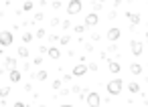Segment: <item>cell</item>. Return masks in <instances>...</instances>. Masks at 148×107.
Returning <instances> with one entry per match:
<instances>
[{
    "label": "cell",
    "mask_w": 148,
    "mask_h": 107,
    "mask_svg": "<svg viewBox=\"0 0 148 107\" xmlns=\"http://www.w3.org/2000/svg\"><path fill=\"white\" fill-rule=\"evenodd\" d=\"M0 75H2V69H0ZM0 79H2V77H0Z\"/></svg>",
    "instance_id": "obj_33"
},
{
    "label": "cell",
    "mask_w": 148,
    "mask_h": 107,
    "mask_svg": "<svg viewBox=\"0 0 148 107\" xmlns=\"http://www.w3.org/2000/svg\"><path fill=\"white\" fill-rule=\"evenodd\" d=\"M35 20H37V22L43 20V12H37V14H35Z\"/></svg>",
    "instance_id": "obj_28"
},
{
    "label": "cell",
    "mask_w": 148,
    "mask_h": 107,
    "mask_svg": "<svg viewBox=\"0 0 148 107\" xmlns=\"http://www.w3.org/2000/svg\"><path fill=\"white\" fill-rule=\"evenodd\" d=\"M49 43H59V37L57 35H49Z\"/></svg>",
    "instance_id": "obj_24"
},
{
    "label": "cell",
    "mask_w": 148,
    "mask_h": 107,
    "mask_svg": "<svg viewBox=\"0 0 148 107\" xmlns=\"http://www.w3.org/2000/svg\"><path fill=\"white\" fill-rule=\"evenodd\" d=\"M97 22H99V16H97L95 12H89V14L85 16V20H83V24H85L87 28H93V26H97Z\"/></svg>",
    "instance_id": "obj_4"
},
{
    "label": "cell",
    "mask_w": 148,
    "mask_h": 107,
    "mask_svg": "<svg viewBox=\"0 0 148 107\" xmlns=\"http://www.w3.org/2000/svg\"><path fill=\"white\" fill-rule=\"evenodd\" d=\"M130 71H132V75L136 77V75H140V73H142V65H138V63H132V65H130Z\"/></svg>",
    "instance_id": "obj_14"
},
{
    "label": "cell",
    "mask_w": 148,
    "mask_h": 107,
    "mask_svg": "<svg viewBox=\"0 0 148 107\" xmlns=\"http://www.w3.org/2000/svg\"><path fill=\"white\" fill-rule=\"evenodd\" d=\"M61 24H63V28H65V30H69V28H71V24H69V20H63Z\"/></svg>",
    "instance_id": "obj_26"
},
{
    "label": "cell",
    "mask_w": 148,
    "mask_h": 107,
    "mask_svg": "<svg viewBox=\"0 0 148 107\" xmlns=\"http://www.w3.org/2000/svg\"><path fill=\"white\" fill-rule=\"evenodd\" d=\"M126 16L130 18V22H132L134 26H138V24H140V14H138V12H136V14H134V12H126Z\"/></svg>",
    "instance_id": "obj_12"
},
{
    "label": "cell",
    "mask_w": 148,
    "mask_h": 107,
    "mask_svg": "<svg viewBox=\"0 0 148 107\" xmlns=\"http://www.w3.org/2000/svg\"><path fill=\"white\" fill-rule=\"evenodd\" d=\"M99 2H101V4H103V2H106V0H99Z\"/></svg>",
    "instance_id": "obj_34"
},
{
    "label": "cell",
    "mask_w": 148,
    "mask_h": 107,
    "mask_svg": "<svg viewBox=\"0 0 148 107\" xmlns=\"http://www.w3.org/2000/svg\"><path fill=\"white\" fill-rule=\"evenodd\" d=\"M83 30H85V24H83V26H81V24H79V26H75V33H83Z\"/></svg>",
    "instance_id": "obj_29"
},
{
    "label": "cell",
    "mask_w": 148,
    "mask_h": 107,
    "mask_svg": "<svg viewBox=\"0 0 148 107\" xmlns=\"http://www.w3.org/2000/svg\"><path fill=\"white\" fill-rule=\"evenodd\" d=\"M33 77H35V79H39V81H45L49 75H47V71H39V73H35Z\"/></svg>",
    "instance_id": "obj_17"
},
{
    "label": "cell",
    "mask_w": 148,
    "mask_h": 107,
    "mask_svg": "<svg viewBox=\"0 0 148 107\" xmlns=\"http://www.w3.org/2000/svg\"><path fill=\"white\" fill-rule=\"evenodd\" d=\"M33 63H35V65H37V67H39V65H41V63H43V59H41V57H35V61H33Z\"/></svg>",
    "instance_id": "obj_30"
},
{
    "label": "cell",
    "mask_w": 148,
    "mask_h": 107,
    "mask_svg": "<svg viewBox=\"0 0 148 107\" xmlns=\"http://www.w3.org/2000/svg\"><path fill=\"white\" fill-rule=\"evenodd\" d=\"M10 95V87H2V89H0V97H2V99H6Z\"/></svg>",
    "instance_id": "obj_18"
},
{
    "label": "cell",
    "mask_w": 148,
    "mask_h": 107,
    "mask_svg": "<svg viewBox=\"0 0 148 107\" xmlns=\"http://www.w3.org/2000/svg\"><path fill=\"white\" fill-rule=\"evenodd\" d=\"M12 43H14V37H12L10 30H2V33H0V47H10Z\"/></svg>",
    "instance_id": "obj_2"
},
{
    "label": "cell",
    "mask_w": 148,
    "mask_h": 107,
    "mask_svg": "<svg viewBox=\"0 0 148 107\" xmlns=\"http://www.w3.org/2000/svg\"><path fill=\"white\" fill-rule=\"evenodd\" d=\"M31 41H33V35H31V33H25V35H23V43H25V45H29Z\"/></svg>",
    "instance_id": "obj_20"
},
{
    "label": "cell",
    "mask_w": 148,
    "mask_h": 107,
    "mask_svg": "<svg viewBox=\"0 0 148 107\" xmlns=\"http://www.w3.org/2000/svg\"><path fill=\"white\" fill-rule=\"evenodd\" d=\"M18 57H21V59H27V57H29V49H27V47H18Z\"/></svg>",
    "instance_id": "obj_16"
},
{
    "label": "cell",
    "mask_w": 148,
    "mask_h": 107,
    "mask_svg": "<svg viewBox=\"0 0 148 107\" xmlns=\"http://www.w3.org/2000/svg\"><path fill=\"white\" fill-rule=\"evenodd\" d=\"M4 65H6L8 71H10V69H16V59H14V57H6V63H4Z\"/></svg>",
    "instance_id": "obj_13"
},
{
    "label": "cell",
    "mask_w": 148,
    "mask_h": 107,
    "mask_svg": "<svg viewBox=\"0 0 148 107\" xmlns=\"http://www.w3.org/2000/svg\"><path fill=\"white\" fill-rule=\"evenodd\" d=\"M59 43H61V45H69V43H71V37H69V35H65V37H61V39H59Z\"/></svg>",
    "instance_id": "obj_21"
},
{
    "label": "cell",
    "mask_w": 148,
    "mask_h": 107,
    "mask_svg": "<svg viewBox=\"0 0 148 107\" xmlns=\"http://www.w3.org/2000/svg\"><path fill=\"white\" fill-rule=\"evenodd\" d=\"M122 87H124L122 79H112V81L106 85V89H108L110 95H120V93H122Z\"/></svg>",
    "instance_id": "obj_1"
},
{
    "label": "cell",
    "mask_w": 148,
    "mask_h": 107,
    "mask_svg": "<svg viewBox=\"0 0 148 107\" xmlns=\"http://www.w3.org/2000/svg\"><path fill=\"white\" fill-rule=\"evenodd\" d=\"M33 6H35V4L31 2V0H27V2L23 4V10H25V12H29V10H33Z\"/></svg>",
    "instance_id": "obj_19"
},
{
    "label": "cell",
    "mask_w": 148,
    "mask_h": 107,
    "mask_svg": "<svg viewBox=\"0 0 148 107\" xmlns=\"http://www.w3.org/2000/svg\"><path fill=\"white\" fill-rule=\"evenodd\" d=\"M87 105H91V107H97V105H101V99H99V95H97V93H89V91H87Z\"/></svg>",
    "instance_id": "obj_6"
},
{
    "label": "cell",
    "mask_w": 148,
    "mask_h": 107,
    "mask_svg": "<svg viewBox=\"0 0 148 107\" xmlns=\"http://www.w3.org/2000/svg\"><path fill=\"white\" fill-rule=\"evenodd\" d=\"M53 8H55V10H59V8H61V2H59V0H55V2H53Z\"/></svg>",
    "instance_id": "obj_27"
},
{
    "label": "cell",
    "mask_w": 148,
    "mask_h": 107,
    "mask_svg": "<svg viewBox=\"0 0 148 107\" xmlns=\"http://www.w3.org/2000/svg\"><path fill=\"white\" fill-rule=\"evenodd\" d=\"M128 91H130V93H140V85L134 81V83H130V85H128Z\"/></svg>",
    "instance_id": "obj_15"
},
{
    "label": "cell",
    "mask_w": 148,
    "mask_h": 107,
    "mask_svg": "<svg viewBox=\"0 0 148 107\" xmlns=\"http://www.w3.org/2000/svg\"><path fill=\"white\" fill-rule=\"evenodd\" d=\"M130 51H132L134 57H140V55L144 53V45H142L140 41H132V43H130Z\"/></svg>",
    "instance_id": "obj_5"
},
{
    "label": "cell",
    "mask_w": 148,
    "mask_h": 107,
    "mask_svg": "<svg viewBox=\"0 0 148 107\" xmlns=\"http://www.w3.org/2000/svg\"><path fill=\"white\" fill-rule=\"evenodd\" d=\"M57 24H61V20H59V18H57V16H55V18H53V20H51V26H57Z\"/></svg>",
    "instance_id": "obj_25"
},
{
    "label": "cell",
    "mask_w": 148,
    "mask_h": 107,
    "mask_svg": "<svg viewBox=\"0 0 148 107\" xmlns=\"http://www.w3.org/2000/svg\"><path fill=\"white\" fill-rule=\"evenodd\" d=\"M0 18H2V12H0Z\"/></svg>",
    "instance_id": "obj_35"
},
{
    "label": "cell",
    "mask_w": 148,
    "mask_h": 107,
    "mask_svg": "<svg viewBox=\"0 0 148 107\" xmlns=\"http://www.w3.org/2000/svg\"><path fill=\"white\" fill-rule=\"evenodd\" d=\"M47 53H49V57H51L53 61H57V59H61V51H59L57 47H49V49H47Z\"/></svg>",
    "instance_id": "obj_10"
},
{
    "label": "cell",
    "mask_w": 148,
    "mask_h": 107,
    "mask_svg": "<svg viewBox=\"0 0 148 107\" xmlns=\"http://www.w3.org/2000/svg\"><path fill=\"white\" fill-rule=\"evenodd\" d=\"M144 37H146V43H148V33H146V35H144Z\"/></svg>",
    "instance_id": "obj_32"
},
{
    "label": "cell",
    "mask_w": 148,
    "mask_h": 107,
    "mask_svg": "<svg viewBox=\"0 0 148 107\" xmlns=\"http://www.w3.org/2000/svg\"><path fill=\"white\" fill-rule=\"evenodd\" d=\"M87 69H91V71H97V65H95V63H89V65H87Z\"/></svg>",
    "instance_id": "obj_31"
},
{
    "label": "cell",
    "mask_w": 148,
    "mask_h": 107,
    "mask_svg": "<svg viewBox=\"0 0 148 107\" xmlns=\"http://www.w3.org/2000/svg\"><path fill=\"white\" fill-rule=\"evenodd\" d=\"M85 73H87V65H83V63H81V65H75L73 71H71L73 77H81V75H85Z\"/></svg>",
    "instance_id": "obj_7"
},
{
    "label": "cell",
    "mask_w": 148,
    "mask_h": 107,
    "mask_svg": "<svg viewBox=\"0 0 148 107\" xmlns=\"http://www.w3.org/2000/svg\"><path fill=\"white\" fill-rule=\"evenodd\" d=\"M45 35H47V33H45V28H39V30H37V39H43Z\"/></svg>",
    "instance_id": "obj_23"
},
{
    "label": "cell",
    "mask_w": 148,
    "mask_h": 107,
    "mask_svg": "<svg viewBox=\"0 0 148 107\" xmlns=\"http://www.w3.org/2000/svg\"><path fill=\"white\" fill-rule=\"evenodd\" d=\"M108 69H110L112 75H118V73H120V63H118V61H110V63H108Z\"/></svg>",
    "instance_id": "obj_11"
},
{
    "label": "cell",
    "mask_w": 148,
    "mask_h": 107,
    "mask_svg": "<svg viewBox=\"0 0 148 107\" xmlns=\"http://www.w3.org/2000/svg\"><path fill=\"white\" fill-rule=\"evenodd\" d=\"M8 79H10V83H21L23 75H21V71H18V69H10V73H8Z\"/></svg>",
    "instance_id": "obj_8"
},
{
    "label": "cell",
    "mask_w": 148,
    "mask_h": 107,
    "mask_svg": "<svg viewBox=\"0 0 148 107\" xmlns=\"http://www.w3.org/2000/svg\"><path fill=\"white\" fill-rule=\"evenodd\" d=\"M81 0H69V4H67V14L69 16H73V14H77V12H81Z\"/></svg>",
    "instance_id": "obj_3"
},
{
    "label": "cell",
    "mask_w": 148,
    "mask_h": 107,
    "mask_svg": "<svg viewBox=\"0 0 148 107\" xmlns=\"http://www.w3.org/2000/svg\"><path fill=\"white\" fill-rule=\"evenodd\" d=\"M61 83H63L61 79H55V81H53V91H57V89L61 87Z\"/></svg>",
    "instance_id": "obj_22"
},
{
    "label": "cell",
    "mask_w": 148,
    "mask_h": 107,
    "mask_svg": "<svg viewBox=\"0 0 148 107\" xmlns=\"http://www.w3.org/2000/svg\"><path fill=\"white\" fill-rule=\"evenodd\" d=\"M106 37H108V41H112V43H114V41H118V39L122 37V33H120V28H110Z\"/></svg>",
    "instance_id": "obj_9"
}]
</instances>
